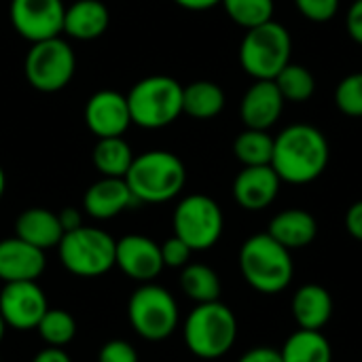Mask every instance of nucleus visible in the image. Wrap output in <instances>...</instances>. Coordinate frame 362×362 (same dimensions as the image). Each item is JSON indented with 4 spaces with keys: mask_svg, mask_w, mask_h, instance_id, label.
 I'll return each mask as SVG.
<instances>
[{
    "mask_svg": "<svg viewBox=\"0 0 362 362\" xmlns=\"http://www.w3.org/2000/svg\"><path fill=\"white\" fill-rule=\"evenodd\" d=\"M74 68H76L74 51L59 36L32 42L23 62V72L28 83L42 93H53L64 89L72 81Z\"/></svg>",
    "mask_w": 362,
    "mask_h": 362,
    "instance_id": "9",
    "label": "nucleus"
},
{
    "mask_svg": "<svg viewBox=\"0 0 362 362\" xmlns=\"http://www.w3.org/2000/svg\"><path fill=\"white\" fill-rule=\"evenodd\" d=\"M93 165L102 176L108 178H125L134 163V153L129 144L121 138H98V144L93 146Z\"/></svg>",
    "mask_w": 362,
    "mask_h": 362,
    "instance_id": "24",
    "label": "nucleus"
},
{
    "mask_svg": "<svg viewBox=\"0 0 362 362\" xmlns=\"http://www.w3.org/2000/svg\"><path fill=\"white\" fill-rule=\"evenodd\" d=\"M4 331H6V325H4V320H2V316H0V341H2V337H4Z\"/></svg>",
    "mask_w": 362,
    "mask_h": 362,
    "instance_id": "42",
    "label": "nucleus"
},
{
    "mask_svg": "<svg viewBox=\"0 0 362 362\" xmlns=\"http://www.w3.org/2000/svg\"><path fill=\"white\" fill-rule=\"evenodd\" d=\"M223 212L208 195H189L174 210V235L193 252L212 248L223 235Z\"/></svg>",
    "mask_w": 362,
    "mask_h": 362,
    "instance_id": "10",
    "label": "nucleus"
},
{
    "mask_svg": "<svg viewBox=\"0 0 362 362\" xmlns=\"http://www.w3.org/2000/svg\"><path fill=\"white\" fill-rule=\"evenodd\" d=\"M176 4H180L182 8H189V11H208L216 4H221L223 0H174Z\"/></svg>",
    "mask_w": 362,
    "mask_h": 362,
    "instance_id": "40",
    "label": "nucleus"
},
{
    "mask_svg": "<svg viewBox=\"0 0 362 362\" xmlns=\"http://www.w3.org/2000/svg\"><path fill=\"white\" fill-rule=\"evenodd\" d=\"M284 98L274 81H257L242 98L240 115L250 129H269L282 115Z\"/></svg>",
    "mask_w": 362,
    "mask_h": 362,
    "instance_id": "17",
    "label": "nucleus"
},
{
    "mask_svg": "<svg viewBox=\"0 0 362 362\" xmlns=\"http://www.w3.org/2000/svg\"><path fill=\"white\" fill-rule=\"evenodd\" d=\"M8 15L17 34L38 42L64 32L66 6L62 0H11Z\"/></svg>",
    "mask_w": 362,
    "mask_h": 362,
    "instance_id": "11",
    "label": "nucleus"
},
{
    "mask_svg": "<svg viewBox=\"0 0 362 362\" xmlns=\"http://www.w3.org/2000/svg\"><path fill=\"white\" fill-rule=\"evenodd\" d=\"M132 329L146 341H163L178 327V303L163 286L144 282L127 301Z\"/></svg>",
    "mask_w": 362,
    "mask_h": 362,
    "instance_id": "8",
    "label": "nucleus"
},
{
    "mask_svg": "<svg viewBox=\"0 0 362 362\" xmlns=\"http://www.w3.org/2000/svg\"><path fill=\"white\" fill-rule=\"evenodd\" d=\"M57 218H59V225H62L64 233H68V231H74V229L83 227V216H81V212H78V210H74V208H66V210H62V212L57 214Z\"/></svg>",
    "mask_w": 362,
    "mask_h": 362,
    "instance_id": "38",
    "label": "nucleus"
},
{
    "mask_svg": "<svg viewBox=\"0 0 362 362\" xmlns=\"http://www.w3.org/2000/svg\"><path fill=\"white\" fill-rule=\"evenodd\" d=\"M267 233L288 250L305 248L316 240L318 223L310 212L293 208V210H284L276 214L269 223Z\"/></svg>",
    "mask_w": 362,
    "mask_h": 362,
    "instance_id": "22",
    "label": "nucleus"
},
{
    "mask_svg": "<svg viewBox=\"0 0 362 362\" xmlns=\"http://www.w3.org/2000/svg\"><path fill=\"white\" fill-rule=\"evenodd\" d=\"M238 362H284L280 356V350L269 348V346H259L248 350Z\"/></svg>",
    "mask_w": 362,
    "mask_h": 362,
    "instance_id": "35",
    "label": "nucleus"
},
{
    "mask_svg": "<svg viewBox=\"0 0 362 362\" xmlns=\"http://www.w3.org/2000/svg\"><path fill=\"white\" fill-rule=\"evenodd\" d=\"M329 157L325 134L312 125H291L274 138L272 168L282 182L308 185L316 180L327 170Z\"/></svg>",
    "mask_w": 362,
    "mask_h": 362,
    "instance_id": "1",
    "label": "nucleus"
},
{
    "mask_svg": "<svg viewBox=\"0 0 362 362\" xmlns=\"http://www.w3.org/2000/svg\"><path fill=\"white\" fill-rule=\"evenodd\" d=\"M85 123L89 132L98 138L123 136V132L132 123L127 95H121L112 89H102L93 93L85 104Z\"/></svg>",
    "mask_w": 362,
    "mask_h": 362,
    "instance_id": "14",
    "label": "nucleus"
},
{
    "mask_svg": "<svg viewBox=\"0 0 362 362\" xmlns=\"http://www.w3.org/2000/svg\"><path fill=\"white\" fill-rule=\"evenodd\" d=\"M227 15L242 28L250 30L272 21L274 0H223Z\"/></svg>",
    "mask_w": 362,
    "mask_h": 362,
    "instance_id": "30",
    "label": "nucleus"
},
{
    "mask_svg": "<svg viewBox=\"0 0 362 362\" xmlns=\"http://www.w3.org/2000/svg\"><path fill=\"white\" fill-rule=\"evenodd\" d=\"M185 344L191 354L204 361L225 356L238 337L235 314L221 301L197 303L185 322Z\"/></svg>",
    "mask_w": 362,
    "mask_h": 362,
    "instance_id": "4",
    "label": "nucleus"
},
{
    "mask_svg": "<svg viewBox=\"0 0 362 362\" xmlns=\"http://www.w3.org/2000/svg\"><path fill=\"white\" fill-rule=\"evenodd\" d=\"M291 34L274 19L250 28L240 45V64L257 81H274L291 64Z\"/></svg>",
    "mask_w": 362,
    "mask_h": 362,
    "instance_id": "7",
    "label": "nucleus"
},
{
    "mask_svg": "<svg viewBox=\"0 0 362 362\" xmlns=\"http://www.w3.org/2000/svg\"><path fill=\"white\" fill-rule=\"evenodd\" d=\"M284 362H333V348L320 331L299 329L280 350Z\"/></svg>",
    "mask_w": 362,
    "mask_h": 362,
    "instance_id": "23",
    "label": "nucleus"
},
{
    "mask_svg": "<svg viewBox=\"0 0 362 362\" xmlns=\"http://www.w3.org/2000/svg\"><path fill=\"white\" fill-rule=\"evenodd\" d=\"M136 202L134 193L129 191L125 178H108L104 176L102 180L93 182L83 197V208L91 218L98 221H108L132 208Z\"/></svg>",
    "mask_w": 362,
    "mask_h": 362,
    "instance_id": "18",
    "label": "nucleus"
},
{
    "mask_svg": "<svg viewBox=\"0 0 362 362\" xmlns=\"http://www.w3.org/2000/svg\"><path fill=\"white\" fill-rule=\"evenodd\" d=\"M47 310V297L36 282H6L0 291V316L11 329H36Z\"/></svg>",
    "mask_w": 362,
    "mask_h": 362,
    "instance_id": "12",
    "label": "nucleus"
},
{
    "mask_svg": "<svg viewBox=\"0 0 362 362\" xmlns=\"http://www.w3.org/2000/svg\"><path fill=\"white\" fill-rule=\"evenodd\" d=\"M125 182L136 202L163 204L182 191L187 182V170L174 153L148 151L134 157V163L125 174Z\"/></svg>",
    "mask_w": 362,
    "mask_h": 362,
    "instance_id": "3",
    "label": "nucleus"
},
{
    "mask_svg": "<svg viewBox=\"0 0 362 362\" xmlns=\"http://www.w3.org/2000/svg\"><path fill=\"white\" fill-rule=\"evenodd\" d=\"M346 227H348V233L354 240L362 242V199L356 202V204H352V208L348 210V214H346Z\"/></svg>",
    "mask_w": 362,
    "mask_h": 362,
    "instance_id": "37",
    "label": "nucleus"
},
{
    "mask_svg": "<svg viewBox=\"0 0 362 362\" xmlns=\"http://www.w3.org/2000/svg\"><path fill=\"white\" fill-rule=\"evenodd\" d=\"M295 4L305 19L316 23L333 19L339 8V0H295Z\"/></svg>",
    "mask_w": 362,
    "mask_h": 362,
    "instance_id": "32",
    "label": "nucleus"
},
{
    "mask_svg": "<svg viewBox=\"0 0 362 362\" xmlns=\"http://www.w3.org/2000/svg\"><path fill=\"white\" fill-rule=\"evenodd\" d=\"M108 8L100 0H76L66 8L64 32L76 40H95L108 28Z\"/></svg>",
    "mask_w": 362,
    "mask_h": 362,
    "instance_id": "21",
    "label": "nucleus"
},
{
    "mask_svg": "<svg viewBox=\"0 0 362 362\" xmlns=\"http://www.w3.org/2000/svg\"><path fill=\"white\" fill-rule=\"evenodd\" d=\"M235 157L248 165H272L274 155V138L265 129H246L242 132L233 142Z\"/></svg>",
    "mask_w": 362,
    "mask_h": 362,
    "instance_id": "27",
    "label": "nucleus"
},
{
    "mask_svg": "<svg viewBox=\"0 0 362 362\" xmlns=\"http://www.w3.org/2000/svg\"><path fill=\"white\" fill-rule=\"evenodd\" d=\"M98 362H138V352L125 339H110L100 348Z\"/></svg>",
    "mask_w": 362,
    "mask_h": 362,
    "instance_id": "34",
    "label": "nucleus"
},
{
    "mask_svg": "<svg viewBox=\"0 0 362 362\" xmlns=\"http://www.w3.org/2000/svg\"><path fill=\"white\" fill-rule=\"evenodd\" d=\"M38 335L42 337V341L51 348H64L68 346L74 335H76V322L72 318L70 312L59 310V308H49L45 312V316L40 318L38 327H36Z\"/></svg>",
    "mask_w": 362,
    "mask_h": 362,
    "instance_id": "29",
    "label": "nucleus"
},
{
    "mask_svg": "<svg viewBox=\"0 0 362 362\" xmlns=\"http://www.w3.org/2000/svg\"><path fill=\"white\" fill-rule=\"evenodd\" d=\"M225 106L223 89L212 81H195L182 87V112L193 119H212Z\"/></svg>",
    "mask_w": 362,
    "mask_h": 362,
    "instance_id": "25",
    "label": "nucleus"
},
{
    "mask_svg": "<svg viewBox=\"0 0 362 362\" xmlns=\"http://www.w3.org/2000/svg\"><path fill=\"white\" fill-rule=\"evenodd\" d=\"M132 123L144 129H159L182 115V85L176 78L157 74L138 81L127 95Z\"/></svg>",
    "mask_w": 362,
    "mask_h": 362,
    "instance_id": "5",
    "label": "nucleus"
},
{
    "mask_svg": "<svg viewBox=\"0 0 362 362\" xmlns=\"http://www.w3.org/2000/svg\"><path fill=\"white\" fill-rule=\"evenodd\" d=\"M32 362H72V358L62 350V348H45V350H40Z\"/></svg>",
    "mask_w": 362,
    "mask_h": 362,
    "instance_id": "39",
    "label": "nucleus"
},
{
    "mask_svg": "<svg viewBox=\"0 0 362 362\" xmlns=\"http://www.w3.org/2000/svg\"><path fill=\"white\" fill-rule=\"evenodd\" d=\"M180 288L195 303H210L221 299V280L216 272L202 263H191L182 267Z\"/></svg>",
    "mask_w": 362,
    "mask_h": 362,
    "instance_id": "26",
    "label": "nucleus"
},
{
    "mask_svg": "<svg viewBox=\"0 0 362 362\" xmlns=\"http://www.w3.org/2000/svg\"><path fill=\"white\" fill-rule=\"evenodd\" d=\"M274 83L278 85L284 102H308L316 91L314 74L299 64H286Z\"/></svg>",
    "mask_w": 362,
    "mask_h": 362,
    "instance_id": "28",
    "label": "nucleus"
},
{
    "mask_svg": "<svg viewBox=\"0 0 362 362\" xmlns=\"http://www.w3.org/2000/svg\"><path fill=\"white\" fill-rule=\"evenodd\" d=\"M240 272L255 291L276 295L291 284L295 267L288 248L269 233H257L240 248Z\"/></svg>",
    "mask_w": 362,
    "mask_h": 362,
    "instance_id": "2",
    "label": "nucleus"
},
{
    "mask_svg": "<svg viewBox=\"0 0 362 362\" xmlns=\"http://www.w3.org/2000/svg\"><path fill=\"white\" fill-rule=\"evenodd\" d=\"M346 25H348L350 36L362 45V0H354V4L350 6Z\"/></svg>",
    "mask_w": 362,
    "mask_h": 362,
    "instance_id": "36",
    "label": "nucleus"
},
{
    "mask_svg": "<svg viewBox=\"0 0 362 362\" xmlns=\"http://www.w3.org/2000/svg\"><path fill=\"white\" fill-rule=\"evenodd\" d=\"M115 265L132 280L148 282L163 269L161 246L146 235H123L117 240Z\"/></svg>",
    "mask_w": 362,
    "mask_h": 362,
    "instance_id": "13",
    "label": "nucleus"
},
{
    "mask_svg": "<svg viewBox=\"0 0 362 362\" xmlns=\"http://www.w3.org/2000/svg\"><path fill=\"white\" fill-rule=\"evenodd\" d=\"M15 235L40 250L57 248L64 229L55 212L47 208H28L15 221Z\"/></svg>",
    "mask_w": 362,
    "mask_h": 362,
    "instance_id": "19",
    "label": "nucleus"
},
{
    "mask_svg": "<svg viewBox=\"0 0 362 362\" xmlns=\"http://www.w3.org/2000/svg\"><path fill=\"white\" fill-rule=\"evenodd\" d=\"M280 182L272 165H248L235 176L233 197L244 210H263L276 199Z\"/></svg>",
    "mask_w": 362,
    "mask_h": 362,
    "instance_id": "16",
    "label": "nucleus"
},
{
    "mask_svg": "<svg viewBox=\"0 0 362 362\" xmlns=\"http://www.w3.org/2000/svg\"><path fill=\"white\" fill-rule=\"evenodd\" d=\"M4 187H6V178H4V170H2V165H0V199H2V195H4Z\"/></svg>",
    "mask_w": 362,
    "mask_h": 362,
    "instance_id": "41",
    "label": "nucleus"
},
{
    "mask_svg": "<svg viewBox=\"0 0 362 362\" xmlns=\"http://www.w3.org/2000/svg\"><path fill=\"white\" fill-rule=\"evenodd\" d=\"M161 246V259H163V267H172V269H182L187 263H189V259H191V248L180 240V238H170V240H165L163 244H159Z\"/></svg>",
    "mask_w": 362,
    "mask_h": 362,
    "instance_id": "33",
    "label": "nucleus"
},
{
    "mask_svg": "<svg viewBox=\"0 0 362 362\" xmlns=\"http://www.w3.org/2000/svg\"><path fill=\"white\" fill-rule=\"evenodd\" d=\"M117 240L95 227H78L64 233L57 244L62 265L78 278H98L115 267Z\"/></svg>",
    "mask_w": 362,
    "mask_h": 362,
    "instance_id": "6",
    "label": "nucleus"
},
{
    "mask_svg": "<svg viewBox=\"0 0 362 362\" xmlns=\"http://www.w3.org/2000/svg\"><path fill=\"white\" fill-rule=\"evenodd\" d=\"M45 250L15 238L0 242V280L6 282H36L45 272Z\"/></svg>",
    "mask_w": 362,
    "mask_h": 362,
    "instance_id": "15",
    "label": "nucleus"
},
{
    "mask_svg": "<svg viewBox=\"0 0 362 362\" xmlns=\"http://www.w3.org/2000/svg\"><path fill=\"white\" fill-rule=\"evenodd\" d=\"M335 102L348 117H362V72L348 74L335 89Z\"/></svg>",
    "mask_w": 362,
    "mask_h": 362,
    "instance_id": "31",
    "label": "nucleus"
},
{
    "mask_svg": "<svg viewBox=\"0 0 362 362\" xmlns=\"http://www.w3.org/2000/svg\"><path fill=\"white\" fill-rule=\"evenodd\" d=\"M291 308L299 329L320 331L333 316V297L320 284H305L295 293Z\"/></svg>",
    "mask_w": 362,
    "mask_h": 362,
    "instance_id": "20",
    "label": "nucleus"
}]
</instances>
